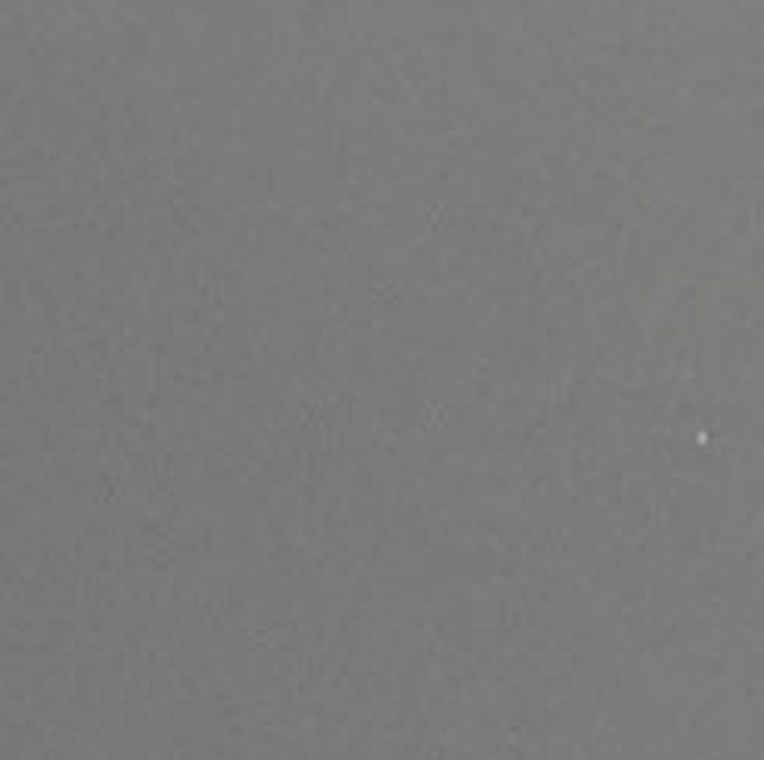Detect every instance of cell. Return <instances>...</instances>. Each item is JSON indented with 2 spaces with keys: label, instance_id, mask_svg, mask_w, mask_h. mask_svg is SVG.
<instances>
[]
</instances>
